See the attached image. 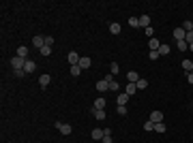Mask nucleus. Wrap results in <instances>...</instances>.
I'll return each instance as SVG.
<instances>
[{
	"mask_svg": "<svg viewBox=\"0 0 193 143\" xmlns=\"http://www.w3.org/2000/svg\"><path fill=\"white\" fill-rule=\"evenodd\" d=\"M187 79H189V83L193 85V73H189V75H187Z\"/></svg>",
	"mask_w": 193,
	"mask_h": 143,
	"instance_id": "nucleus-39",
	"label": "nucleus"
},
{
	"mask_svg": "<svg viewBox=\"0 0 193 143\" xmlns=\"http://www.w3.org/2000/svg\"><path fill=\"white\" fill-rule=\"evenodd\" d=\"M17 56H19V58H26V56H28V47H26V45H19V47H17Z\"/></svg>",
	"mask_w": 193,
	"mask_h": 143,
	"instance_id": "nucleus-15",
	"label": "nucleus"
},
{
	"mask_svg": "<svg viewBox=\"0 0 193 143\" xmlns=\"http://www.w3.org/2000/svg\"><path fill=\"white\" fill-rule=\"evenodd\" d=\"M165 128H167V126H165L163 122H159V124H155V130H157V132H165Z\"/></svg>",
	"mask_w": 193,
	"mask_h": 143,
	"instance_id": "nucleus-29",
	"label": "nucleus"
},
{
	"mask_svg": "<svg viewBox=\"0 0 193 143\" xmlns=\"http://www.w3.org/2000/svg\"><path fill=\"white\" fill-rule=\"evenodd\" d=\"M150 122H152V124L163 122V113H161V111H152V113H150Z\"/></svg>",
	"mask_w": 193,
	"mask_h": 143,
	"instance_id": "nucleus-7",
	"label": "nucleus"
},
{
	"mask_svg": "<svg viewBox=\"0 0 193 143\" xmlns=\"http://www.w3.org/2000/svg\"><path fill=\"white\" fill-rule=\"evenodd\" d=\"M103 135H105V132H103V128H94V130H92V139H94V141H101V139H103Z\"/></svg>",
	"mask_w": 193,
	"mask_h": 143,
	"instance_id": "nucleus-12",
	"label": "nucleus"
},
{
	"mask_svg": "<svg viewBox=\"0 0 193 143\" xmlns=\"http://www.w3.org/2000/svg\"><path fill=\"white\" fill-rule=\"evenodd\" d=\"M56 128L60 130V135H71V124H64V122H56Z\"/></svg>",
	"mask_w": 193,
	"mask_h": 143,
	"instance_id": "nucleus-4",
	"label": "nucleus"
},
{
	"mask_svg": "<svg viewBox=\"0 0 193 143\" xmlns=\"http://www.w3.org/2000/svg\"><path fill=\"white\" fill-rule=\"evenodd\" d=\"M110 32L112 34H120V23H110Z\"/></svg>",
	"mask_w": 193,
	"mask_h": 143,
	"instance_id": "nucleus-23",
	"label": "nucleus"
},
{
	"mask_svg": "<svg viewBox=\"0 0 193 143\" xmlns=\"http://www.w3.org/2000/svg\"><path fill=\"white\" fill-rule=\"evenodd\" d=\"M116 103H118V105H123V107H127V103H129V94L120 92L118 96H116Z\"/></svg>",
	"mask_w": 193,
	"mask_h": 143,
	"instance_id": "nucleus-6",
	"label": "nucleus"
},
{
	"mask_svg": "<svg viewBox=\"0 0 193 143\" xmlns=\"http://www.w3.org/2000/svg\"><path fill=\"white\" fill-rule=\"evenodd\" d=\"M189 49H191V51H193V43H191V45H189Z\"/></svg>",
	"mask_w": 193,
	"mask_h": 143,
	"instance_id": "nucleus-40",
	"label": "nucleus"
},
{
	"mask_svg": "<svg viewBox=\"0 0 193 143\" xmlns=\"http://www.w3.org/2000/svg\"><path fill=\"white\" fill-rule=\"evenodd\" d=\"M80 58H82V56H80L77 51H69V56H67V60H69V64H71V66L80 64Z\"/></svg>",
	"mask_w": 193,
	"mask_h": 143,
	"instance_id": "nucleus-2",
	"label": "nucleus"
},
{
	"mask_svg": "<svg viewBox=\"0 0 193 143\" xmlns=\"http://www.w3.org/2000/svg\"><path fill=\"white\" fill-rule=\"evenodd\" d=\"M176 47H178L180 51H187V49H189V43H187V41H178V43H176Z\"/></svg>",
	"mask_w": 193,
	"mask_h": 143,
	"instance_id": "nucleus-24",
	"label": "nucleus"
},
{
	"mask_svg": "<svg viewBox=\"0 0 193 143\" xmlns=\"http://www.w3.org/2000/svg\"><path fill=\"white\" fill-rule=\"evenodd\" d=\"M97 90H99V92H105V90H110V83L103 79V81H99V83H97Z\"/></svg>",
	"mask_w": 193,
	"mask_h": 143,
	"instance_id": "nucleus-20",
	"label": "nucleus"
},
{
	"mask_svg": "<svg viewBox=\"0 0 193 143\" xmlns=\"http://www.w3.org/2000/svg\"><path fill=\"white\" fill-rule=\"evenodd\" d=\"M148 47H150V51H159V47H161L159 39H150V41H148Z\"/></svg>",
	"mask_w": 193,
	"mask_h": 143,
	"instance_id": "nucleus-11",
	"label": "nucleus"
},
{
	"mask_svg": "<svg viewBox=\"0 0 193 143\" xmlns=\"http://www.w3.org/2000/svg\"><path fill=\"white\" fill-rule=\"evenodd\" d=\"M148 58H150V60H159V51H150Z\"/></svg>",
	"mask_w": 193,
	"mask_h": 143,
	"instance_id": "nucleus-37",
	"label": "nucleus"
},
{
	"mask_svg": "<svg viewBox=\"0 0 193 143\" xmlns=\"http://www.w3.org/2000/svg\"><path fill=\"white\" fill-rule=\"evenodd\" d=\"M182 68L191 73V68H193V62H191V60H182Z\"/></svg>",
	"mask_w": 193,
	"mask_h": 143,
	"instance_id": "nucleus-27",
	"label": "nucleus"
},
{
	"mask_svg": "<svg viewBox=\"0 0 193 143\" xmlns=\"http://www.w3.org/2000/svg\"><path fill=\"white\" fill-rule=\"evenodd\" d=\"M110 90H112V92H118V90H120L118 81H112V83H110Z\"/></svg>",
	"mask_w": 193,
	"mask_h": 143,
	"instance_id": "nucleus-34",
	"label": "nucleus"
},
{
	"mask_svg": "<svg viewBox=\"0 0 193 143\" xmlns=\"http://www.w3.org/2000/svg\"><path fill=\"white\" fill-rule=\"evenodd\" d=\"M45 45L52 47V45H54V36H45Z\"/></svg>",
	"mask_w": 193,
	"mask_h": 143,
	"instance_id": "nucleus-36",
	"label": "nucleus"
},
{
	"mask_svg": "<svg viewBox=\"0 0 193 143\" xmlns=\"http://www.w3.org/2000/svg\"><path fill=\"white\" fill-rule=\"evenodd\" d=\"M185 36H187V32L182 30V26L174 30V39H176V43H178V41H185Z\"/></svg>",
	"mask_w": 193,
	"mask_h": 143,
	"instance_id": "nucleus-8",
	"label": "nucleus"
},
{
	"mask_svg": "<svg viewBox=\"0 0 193 143\" xmlns=\"http://www.w3.org/2000/svg\"><path fill=\"white\" fill-rule=\"evenodd\" d=\"M116 111H118V115H127V107H123V105H118Z\"/></svg>",
	"mask_w": 193,
	"mask_h": 143,
	"instance_id": "nucleus-31",
	"label": "nucleus"
},
{
	"mask_svg": "<svg viewBox=\"0 0 193 143\" xmlns=\"http://www.w3.org/2000/svg\"><path fill=\"white\" fill-rule=\"evenodd\" d=\"M191 73H193V68H191Z\"/></svg>",
	"mask_w": 193,
	"mask_h": 143,
	"instance_id": "nucleus-41",
	"label": "nucleus"
},
{
	"mask_svg": "<svg viewBox=\"0 0 193 143\" xmlns=\"http://www.w3.org/2000/svg\"><path fill=\"white\" fill-rule=\"evenodd\" d=\"M146 36H148V39H152V36H155V28H152V26H148V28H146Z\"/></svg>",
	"mask_w": 193,
	"mask_h": 143,
	"instance_id": "nucleus-33",
	"label": "nucleus"
},
{
	"mask_svg": "<svg viewBox=\"0 0 193 143\" xmlns=\"http://www.w3.org/2000/svg\"><path fill=\"white\" fill-rule=\"evenodd\" d=\"M24 64H26V58H19V56L11 58V66H13V70H24Z\"/></svg>",
	"mask_w": 193,
	"mask_h": 143,
	"instance_id": "nucleus-1",
	"label": "nucleus"
},
{
	"mask_svg": "<svg viewBox=\"0 0 193 143\" xmlns=\"http://www.w3.org/2000/svg\"><path fill=\"white\" fill-rule=\"evenodd\" d=\"M39 51H41V56H50V54H52V47H47V45H45L43 49H39Z\"/></svg>",
	"mask_w": 193,
	"mask_h": 143,
	"instance_id": "nucleus-30",
	"label": "nucleus"
},
{
	"mask_svg": "<svg viewBox=\"0 0 193 143\" xmlns=\"http://www.w3.org/2000/svg\"><path fill=\"white\" fill-rule=\"evenodd\" d=\"M139 26L148 28V26H150V15H142V17H139Z\"/></svg>",
	"mask_w": 193,
	"mask_h": 143,
	"instance_id": "nucleus-14",
	"label": "nucleus"
},
{
	"mask_svg": "<svg viewBox=\"0 0 193 143\" xmlns=\"http://www.w3.org/2000/svg\"><path fill=\"white\" fill-rule=\"evenodd\" d=\"M170 54V45L167 43H161V47H159V56H167Z\"/></svg>",
	"mask_w": 193,
	"mask_h": 143,
	"instance_id": "nucleus-16",
	"label": "nucleus"
},
{
	"mask_svg": "<svg viewBox=\"0 0 193 143\" xmlns=\"http://www.w3.org/2000/svg\"><path fill=\"white\" fill-rule=\"evenodd\" d=\"M135 85H137V90H146V88H148V79H144V77H142Z\"/></svg>",
	"mask_w": 193,
	"mask_h": 143,
	"instance_id": "nucleus-21",
	"label": "nucleus"
},
{
	"mask_svg": "<svg viewBox=\"0 0 193 143\" xmlns=\"http://www.w3.org/2000/svg\"><path fill=\"white\" fill-rule=\"evenodd\" d=\"M105 132V130H103ZM101 143H112V135H103V139H101Z\"/></svg>",
	"mask_w": 193,
	"mask_h": 143,
	"instance_id": "nucleus-35",
	"label": "nucleus"
},
{
	"mask_svg": "<svg viewBox=\"0 0 193 143\" xmlns=\"http://www.w3.org/2000/svg\"><path fill=\"white\" fill-rule=\"evenodd\" d=\"M110 70H112V75H118V70H120V66H118V62H112V66H110Z\"/></svg>",
	"mask_w": 193,
	"mask_h": 143,
	"instance_id": "nucleus-28",
	"label": "nucleus"
},
{
	"mask_svg": "<svg viewBox=\"0 0 193 143\" xmlns=\"http://www.w3.org/2000/svg\"><path fill=\"white\" fill-rule=\"evenodd\" d=\"M142 77H139V73H137V70H129V73H127V81L129 83H137Z\"/></svg>",
	"mask_w": 193,
	"mask_h": 143,
	"instance_id": "nucleus-5",
	"label": "nucleus"
},
{
	"mask_svg": "<svg viewBox=\"0 0 193 143\" xmlns=\"http://www.w3.org/2000/svg\"><path fill=\"white\" fill-rule=\"evenodd\" d=\"M182 30L185 32H191L193 30V21H182Z\"/></svg>",
	"mask_w": 193,
	"mask_h": 143,
	"instance_id": "nucleus-26",
	"label": "nucleus"
},
{
	"mask_svg": "<svg viewBox=\"0 0 193 143\" xmlns=\"http://www.w3.org/2000/svg\"><path fill=\"white\" fill-rule=\"evenodd\" d=\"M144 130H155V124L148 120V122H144Z\"/></svg>",
	"mask_w": 193,
	"mask_h": 143,
	"instance_id": "nucleus-32",
	"label": "nucleus"
},
{
	"mask_svg": "<svg viewBox=\"0 0 193 143\" xmlns=\"http://www.w3.org/2000/svg\"><path fill=\"white\" fill-rule=\"evenodd\" d=\"M13 75L15 77H24V75H26V70H13Z\"/></svg>",
	"mask_w": 193,
	"mask_h": 143,
	"instance_id": "nucleus-38",
	"label": "nucleus"
},
{
	"mask_svg": "<svg viewBox=\"0 0 193 143\" xmlns=\"http://www.w3.org/2000/svg\"><path fill=\"white\" fill-rule=\"evenodd\" d=\"M80 68H82V70L90 68V58H80Z\"/></svg>",
	"mask_w": 193,
	"mask_h": 143,
	"instance_id": "nucleus-18",
	"label": "nucleus"
},
{
	"mask_svg": "<svg viewBox=\"0 0 193 143\" xmlns=\"http://www.w3.org/2000/svg\"><path fill=\"white\" fill-rule=\"evenodd\" d=\"M32 47H37V49H43V47H45V36L37 34V36L32 39Z\"/></svg>",
	"mask_w": 193,
	"mask_h": 143,
	"instance_id": "nucleus-3",
	"label": "nucleus"
},
{
	"mask_svg": "<svg viewBox=\"0 0 193 143\" xmlns=\"http://www.w3.org/2000/svg\"><path fill=\"white\" fill-rule=\"evenodd\" d=\"M135 92H137V85H135V83H127V90H125V94H129V96H133Z\"/></svg>",
	"mask_w": 193,
	"mask_h": 143,
	"instance_id": "nucleus-17",
	"label": "nucleus"
},
{
	"mask_svg": "<svg viewBox=\"0 0 193 143\" xmlns=\"http://www.w3.org/2000/svg\"><path fill=\"white\" fill-rule=\"evenodd\" d=\"M34 68H37V64H34L32 60H26V64H24V70H26V75H28V73H34Z\"/></svg>",
	"mask_w": 193,
	"mask_h": 143,
	"instance_id": "nucleus-9",
	"label": "nucleus"
},
{
	"mask_svg": "<svg viewBox=\"0 0 193 143\" xmlns=\"http://www.w3.org/2000/svg\"><path fill=\"white\" fill-rule=\"evenodd\" d=\"M129 26L131 28H139V17H129Z\"/></svg>",
	"mask_w": 193,
	"mask_h": 143,
	"instance_id": "nucleus-22",
	"label": "nucleus"
},
{
	"mask_svg": "<svg viewBox=\"0 0 193 143\" xmlns=\"http://www.w3.org/2000/svg\"><path fill=\"white\" fill-rule=\"evenodd\" d=\"M50 81H52L50 75H39V85H41V88H47V85H50Z\"/></svg>",
	"mask_w": 193,
	"mask_h": 143,
	"instance_id": "nucleus-10",
	"label": "nucleus"
},
{
	"mask_svg": "<svg viewBox=\"0 0 193 143\" xmlns=\"http://www.w3.org/2000/svg\"><path fill=\"white\" fill-rule=\"evenodd\" d=\"M71 75H73V77L82 75V68H80V64H75V66H71Z\"/></svg>",
	"mask_w": 193,
	"mask_h": 143,
	"instance_id": "nucleus-25",
	"label": "nucleus"
},
{
	"mask_svg": "<svg viewBox=\"0 0 193 143\" xmlns=\"http://www.w3.org/2000/svg\"><path fill=\"white\" fill-rule=\"evenodd\" d=\"M92 115L97 120H105V109H92Z\"/></svg>",
	"mask_w": 193,
	"mask_h": 143,
	"instance_id": "nucleus-13",
	"label": "nucleus"
},
{
	"mask_svg": "<svg viewBox=\"0 0 193 143\" xmlns=\"http://www.w3.org/2000/svg\"><path fill=\"white\" fill-rule=\"evenodd\" d=\"M105 105H107L105 98H97V101H94V109H105Z\"/></svg>",
	"mask_w": 193,
	"mask_h": 143,
	"instance_id": "nucleus-19",
	"label": "nucleus"
}]
</instances>
